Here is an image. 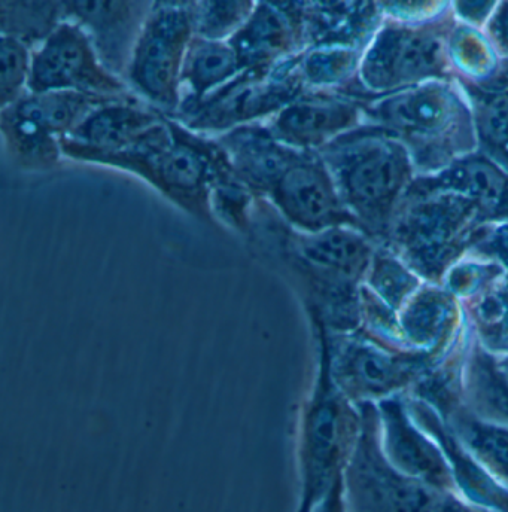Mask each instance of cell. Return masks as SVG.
I'll use <instances>...</instances> for the list:
<instances>
[{
    "mask_svg": "<svg viewBox=\"0 0 508 512\" xmlns=\"http://www.w3.org/2000/svg\"><path fill=\"white\" fill-rule=\"evenodd\" d=\"M88 163L135 173L190 215L212 222L215 182L230 158L217 140L197 136L179 121L164 117L129 148Z\"/></svg>",
    "mask_w": 508,
    "mask_h": 512,
    "instance_id": "6da1fadb",
    "label": "cell"
},
{
    "mask_svg": "<svg viewBox=\"0 0 508 512\" xmlns=\"http://www.w3.org/2000/svg\"><path fill=\"white\" fill-rule=\"evenodd\" d=\"M319 326L318 370L301 405L297 431L300 498L295 512H312L342 477L361 431V411L334 383L327 329Z\"/></svg>",
    "mask_w": 508,
    "mask_h": 512,
    "instance_id": "7a4b0ae2",
    "label": "cell"
},
{
    "mask_svg": "<svg viewBox=\"0 0 508 512\" xmlns=\"http://www.w3.org/2000/svg\"><path fill=\"white\" fill-rule=\"evenodd\" d=\"M357 405L360 437L343 472L348 512H492L397 471L383 454L377 405Z\"/></svg>",
    "mask_w": 508,
    "mask_h": 512,
    "instance_id": "3957f363",
    "label": "cell"
},
{
    "mask_svg": "<svg viewBox=\"0 0 508 512\" xmlns=\"http://www.w3.org/2000/svg\"><path fill=\"white\" fill-rule=\"evenodd\" d=\"M327 341L331 377L355 405L407 395L452 355L443 350L394 349L363 337L333 340L327 334Z\"/></svg>",
    "mask_w": 508,
    "mask_h": 512,
    "instance_id": "277c9868",
    "label": "cell"
},
{
    "mask_svg": "<svg viewBox=\"0 0 508 512\" xmlns=\"http://www.w3.org/2000/svg\"><path fill=\"white\" fill-rule=\"evenodd\" d=\"M194 30V3H152L127 69V82L167 112L181 106V75Z\"/></svg>",
    "mask_w": 508,
    "mask_h": 512,
    "instance_id": "5b68a950",
    "label": "cell"
},
{
    "mask_svg": "<svg viewBox=\"0 0 508 512\" xmlns=\"http://www.w3.org/2000/svg\"><path fill=\"white\" fill-rule=\"evenodd\" d=\"M27 91L130 96L126 82L102 63L87 33L69 20H63L33 51Z\"/></svg>",
    "mask_w": 508,
    "mask_h": 512,
    "instance_id": "8992f818",
    "label": "cell"
},
{
    "mask_svg": "<svg viewBox=\"0 0 508 512\" xmlns=\"http://www.w3.org/2000/svg\"><path fill=\"white\" fill-rule=\"evenodd\" d=\"M294 79L273 67L246 69L211 96L184 105L181 120L193 130H227L231 126L278 114L295 99Z\"/></svg>",
    "mask_w": 508,
    "mask_h": 512,
    "instance_id": "52a82bcc",
    "label": "cell"
},
{
    "mask_svg": "<svg viewBox=\"0 0 508 512\" xmlns=\"http://www.w3.org/2000/svg\"><path fill=\"white\" fill-rule=\"evenodd\" d=\"M458 377L459 362L450 359L409 395L418 396L436 408L447 428L471 456L495 480L508 487V426L474 414L459 395Z\"/></svg>",
    "mask_w": 508,
    "mask_h": 512,
    "instance_id": "ba28073f",
    "label": "cell"
},
{
    "mask_svg": "<svg viewBox=\"0 0 508 512\" xmlns=\"http://www.w3.org/2000/svg\"><path fill=\"white\" fill-rule=\"evenodd\" d=\"M376 405L380 444L388 462L407 477L459 495L443 450L413 419L407 395L391 396Z\"/></svg>",
    "mask_w": 508,
    "mask_h": 512,
    "instance_id": "9c48e42d",
    "label": "cell"
},
{
    "mask_svg": "<svg viewBox=\"0 0 508 512\" xmlns=\"http://www.w3.org/2000/svg\"><path fill=\"white\" fill-rule=\"evenodd\" d=\"M263 195L288 222L306 233L333 228L339 216L336 194L321 164L297 148Z\"/></svg>",
    "mask_w": 508,
    "mask_h": 512,
    "instance_id": "30bf717a",
    "label": "cell"
},
{
    "mask_svg": "<svg viewBox=\"0 0 508 512\" xmlns=\"http://www.w3.org/2000/svg\"><path fill=\"white\" fill-rule=\"evenodd\" d=\"M151 8L142 2H65L63 15L87 33L102 63L123 79Z\"/></svg>",
    "mask_w": 508,
    "mask_h": 512,
    "instance_id": "8fae6325",
    "label": "cell"
},
{
    "mask_svg": "<svg viewBox=\"0 0 508 512\" xmlns=\"http://www.w3.org/2000/svg\"><path fill=\"white\" fill-rule=\"evenodd\" d=\"M164 115L127 96L100 106L75 130L60 140L63 154L78 161L115 154L138 142L146 131L160 124Z\"/></svg>",
    "mask_w": 508,
    "mask_h": 512,
    "instance_id": "7c38bea8",
    "label": "cell"
},
{
    "mask_svg": "<svg viewBox=\"0 0 508 512\" xmlns=\"http://www.w3.org/2000/svg\"><path fill=\"white\" fill-rule=\"evenodd\" d=\"M407 405L415 422L433 438L443 450L459 495L476 505L492 512H508V487L495 480L473 456L462 446L461 441L447 428L436 408L424 399L407 393Z\"/></svg>",
    "mask_w": 508,
    "mask_h": 512,
    "instance_id": "4fadbf2b",
    "label": "cell"
},
{
    "mask_svg": "<svg viewBox=\"0 0 508 512\" xmlns=\"http://www.w3.org/2000/svg\"><path fill=\"white\" fill-rule=\"evenodd\" d=\"M300 273L324 285H346L363 273L368 262L367 243L340 228L295 236L287 248Z\"/></svg>",
    "mask_w": 508,
    "mask_h": 512,
    "instance_id": "5bb4252c",
    "label": "cell"
},
{
    "mask_svg": "<svg viewBox=\"0 0 508 512\" xmlns=\"http://www.w3.org/2000/svg\"><path fill=\"white\" fill-rule=\"evenodd\" d=\"M290 3H255L245 24L228 39L243 70L273 67L281 62L294 41Z\"/></svg>",
    "mask_w": 508,
    "mask_h": 512,
    "instance_id": "9a60e30c",
    "label": "cell"
},
{
    "mask_svg": "<svg viewBox=\"0 0 508 512\" xmlns=\"http://www.w3.org/2000/svg\"><path fill=\"white\" fill-rule=\"evenodd\" d=\"M464 404L482 419L508 426V380L497 358L476 343L462 353L458 377Z\"/></svg>",
    "mask_w": 508,
    "mask_h": 512,
    "instance_id": "2e32d148",
    "label": "cell"
},
{
    "mask_svg": "<svg viewBox=\"0 0 508 512\" xmlns=\"http://www.w3.org/2000/svg\"><path fill=\"white\" fill-rule=\"evenodd\" d=\"M242 72L239 57L227 41L194 35L182 67L181 106L211 96Z\"/></svg>",
    "mask_w": 508,
    "mask_h": 512,
    "instance_id": "e0dca14e",
    "label": "cell"
},
{
    "mask_svg": "<svg viewBox=\"0 0 508 512\" xmlns=\"http://www.w3.org/2000/svg\"><path fill=\"white\" fill-rule=\"evenodd\" d=\"M123 97L127 96H97V94L76 93V91L26 93L18 102L8 106V109L18 117L32 121L42 130L62 140L63 137L71 134L91 112Z\"/></svg>",
    "mask_w": 508,
    "mask_h": 512,
    "instance_id": "ac0fdd59",
    "label": "cell"
},
{
    "mask_svg": "<svg viewBox=\"0 0 508 512\" xmlns=\"http://www.w3.org/2000/svg\"><path fill=\"white\" fill-rule=\"evenodd\" d=\"M348 109L325 100H294L267 124L279 142L292 148L321 143L325 137L348 124Z\"/></svg>",
    "mask_w": 508,
    "mask_h": 512,
    "instance_id": "d6986e66",
    "label": "cell"
},
{
    "mask_svg": "<svg viewBox=\"0 0 508 512\" xmlns=\"http://www.w3.org/2000/svg\"><path fill=\"white\" fill-rule=\"evenodd\" d=\"M343 185L355 206L370 209L382 204L397 190L401 179L400 160L386 149L367 152L343 170Z\"/></svg>",
    "mask_w": 508,
    "mask_h": 512,
    "instance_id": "ffe728a7",
    "label": "cell"
},
{
    "mask_svg": "<svg viewBox=\"0 0 508 512\" xmlns=\"http://www.w3.org/2000/svg\"><path fill=\"white\" fill-rule=\"evenodd\" d=\"M2 136L6 151L23 169H53L63 154L59 137L18 117L8 108L2 109Z\"/></svg>",
    "mask_w": 508,
    "mask_h": 512,
    "instance_id": "44dd1931",
    "label": "cell"
},
{
    "mask_svg": "<svg viewBox=\"0 0 508 512\" xmlns=\"http://www.w3.org/2000/svg\"><path fill=\"white\" fill-rule=\"evenodd\" d=\"M63 20V3H0L2 35L14 36L29 47L41 45Z\"/></svg>",
    "mask_w": 508,
    "mask_h": 512,
    "instance_id": "7402d4cb",
    "label": "cell"
},
{
    "mask_svg": "<svg viewBox=\"0 0 508 512\" xmlns=\"http://www.w3.org/2000/svg\"><path fill=\"white\" fill-rule=\"evenodd\" d=\"M254 2L194 3V30L209 41H228L254 12Z\"/></svg>",
    "mask_w": 508,
    "mask_h": 512,
    "instance_id": "603a6c76",
    "label": "cell"
},
{
    "mask_svg": "<svg viewBox=\"0 0 508 512\" xmlns=\"http://www.w3.org/2000/svg\"><path fill=\"white\" fill-rule=\"evenodd\" d=\"M0 60H2V81L0 96L2 109L18 102L26 94L32 70V53L29 45L14 36L2 35L0 44Z\"/></svg>",
    "mask_w": 508,
    "mask_h": 512,
    "instance_id": "cb8c5ba5",
    "label": "cell"
},
{
    "mask_svg": "<svg viewBox=\"0 0 508 512\" xmlns=\"http://www.w3.org/2000/svg\"><path fill=\"white\" fill-rule=\"evenodd\" d=\"M374 286L391 306H397L412 291L413 279L400 264L382 259L374 270Z\"/></svg>",
    "mask_w": 508,
    "mask_h": 512,
    "instance_id": "d4e9b609",
    "label": "cell"
},
{
    "mask_svg": "<svg viewBox=\"0 0 508 512\" xmlns=\"http://www.w3.org/2000/svg\"><path fill=\"white\" fill-rule=\"evenodd\" d=\"M397 109L401 123L413 127L436 126L443 115V105L440 99L434 96L412 97L409 102L400 103Z\"/></svg>",
    "mask_w": 508,
    "mask_h": 512,
    "instance_id": "484cf974",
    "label": "cell"
},
{
    "mask_svg": "<svg viewBox=\"0 0 508 512\" xmlns=\"http://www.w3.org/2000/svg\"><path fill=\"white\" fill-rule=\"evenodd\" d=\"M312 512H348L343 496V475L336 481L328 495L313 508Z\"/></svg>",
    "mask_w": 508,
    "mask_h": 512,
    "instance_id": "4316f807",
    "label": "cell"
},
{
    "mask_svg": "<svg viewBox=\"0 0 508 512\" xmlns=\"http://www.w3.org/2000/svg\"><path fill=\"white\" fill-rule=\"evenodd\" d=\"M471 184L474 190L485 197H495L498 191V182L495 181L494 173L489 172L485 167H473L471 169Z\"/></svg>",
    "mask_w": 508,
    "mask_h": 512,
    "instance_id": "83f0119b",
    "label": "cell"
},
{
    "mask_svg": "<svg viewBox=\"0 0 508 512\" xmlns=\"http://www.w3.org/2000/svg\"><path fill=\"white\" fill-rule=\"evenodd\" d=\"M495 358H497L498 368H500L501 373H503L504 376H506V379L508 380V355L501 356V358L495 356Z\"/></svg>",
    "mask_w": 508,
    "mask_h": 512,
    "instance_id": "f1b7e54d",
    "label": "cell"
}]
</instances>
